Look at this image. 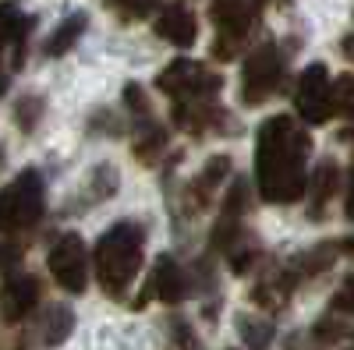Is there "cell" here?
<instances>
[{"mask_svg": "<svg viewBox=\"0 0 354 350\" xmlns=\"http://www.w3.org/2000/svg\"><path fill=\"white\" fill-rule=\"evenodd\" d=\"M312 149V138L294 124V117H270L259 128L255 145V181L259 195L273 206H290L308 188L305 159Z\"/></svg>", "mask_w": 354, "mask_h": 350, "instance_id": "1", "label": "cell"}, {"mask_svg": "<svg viewBox=\"0 0 354 350\" xmlns=\"http://www.w3.org/2000/svg\"><path fill=\"white\" fill-rule=\"evenodd\" d=\"M142 248H145V233L131 220L113 223L100 237V244H96V280L110 298H121L131 286V280L138 276Z\"/></svg>", "mask_w": 354, "mask_h": 350, "instance_id": "2", "label": "cell"}, {"mask_svg": "<svg viewBox=\"0 0 354 350\" xmlns=\"http://www.w3.org/2000/svg\"><path fill=\"white\" fill-rule=\"evenodd\" d=\"M43 216V177L39 170H21L18 177L0 188V233H18L36 226Z\"/></svg>", "mask_w": 354, "mask_h": 350, "instance_id": "3", "label": "cell"}, {"mask_svg": "<svg viewBox=\"0 0 354 350\" xmlns=\"http://www.w3.org/2000/svg\"><path fill=\"white\" fill-rule=\"evenodd\" d=\"M283 81V61H280V50L273 43H262L259 50H252L245 57V68H241V103L259 106L266 103Z\"/></svg>", "mask_w": 354, "mask_h": 350, "instance_id": "4", "label": "cell"}, {"mask_svg": "<svg viewBox=\"0 0 354 350\" xmlns=\"http://www.w3.org/2000/svg\"><path fill=\"white\" fill-rule=\"evenodd\" d=\"M160 89L174 99V103H202V99H213L220 93V75H213L205 64L198 61H174L160 78Z\"/></svg>", "mask_w": 354, "mask_h": 350, "instance_id": "5", "label": "cell"}, {"mask_svg": "<svg viewBox=\"0 0 354 350\" xmlns=\"http://www.w3.org/2000/svg\"><path fill=\"white\" fill-rule=\"evenodd\" d=\"M50 273L68 294H82L85 290V283H88V255H85V241L78 237V233H64V237L50 248Z\"/></svg>", "mask_w": 354, "mask_h": 350, "instance_id": "6", "label": "cell"}, {"mask_svg": "<svg viewBox=\"0 0 354 350\" xmlns=\"http://www.w3.org/2000/svg\"><path fill=\"white\" fill-rule=\"evenodd\" d=\"M294 103H298L301 121L308 124H326L333 103H330V71L322 64H312L301 71L298 78V93H294Z\"/></svg>", "mask_w": 354, "mask_h": 350, "instance_id": "7", "label": "cell"}, {"mask_svg": "<svg viewBox=\"0 0 354 350\" xmlns=\"http://www.w3.org/2000/svg\"><path fill=\"white\" fill-rule=\"evenodd\" d=\"M39 304V280L36 276H8L0 286V311H4L8 322H21L25 315H32Z\"/></svg>", "mask_w": 354, "mask_h": 350, "instance_id": "8", "label": "cell"}, {"mask_svg": "<svg viewBox=\"0 0 354 350\" xmlns=\"http://www.w3.org/2000/svg\"><path fill=\"white\" fill-rule=\"evenodd\" d=\"M145 286H149V290H145V298H160L167 304H177V301L188 294V276L181 273V266H177L170 255H160Z\"/></svg>", "mask_w": 354, "mask_h": 350, "instance_id": "9", "label": "cell"}, {"mask_svg": "<svg viewBox=\"0 0 354 350\" xmlns=\"http://www.w3.org/2000/svg\"><path fill=\"white\" fill-rule=\"evenodd\" d=\"M156 36H163L167 43H174V46H192L195 43V36H198V25H195V14L188 11V8H181V4H170V8H163L160 11V18H156Z\"/></svg>", "mask_w": 354, "mask_h": 350, "instance_id": "10", "label": "cell"}, {"mask_svg": "<svg viewBox=\"0 0 354 350\" xmlns=\"http://www.w3.org/2000/svg\"><path fill=\"white\" fill-rule=\"evenodd\" d=\"M28 28H32V18H25L15 4H0V57H4V50L11 46L15 50V68L21 64Z\"/></svg>", "mask_w": 354, "mask_h": 350, "instance_id": "11", "label": "cell"}, {"mask_svg": "<svg viewBox=\"0 0 354 350\" xmlns=\"http://www.w3.org/2000/svg\"><path fill=\"white\" fill-rule=\"evenodd\" d=\"M230 173V156H213L209 163H205L195 177H192V184H188V195H192V202H195V209H202V206H209V198H213V191H216V184Z\"/></svg>", "mask_w": 354, "mask_h": 350, "instance_id": "12", "label": "cell"}, {"mask_svg": "<svg viewBox=\"0 0 354 350\" xmlns=\"http://www.w3.org/2000/svg\"><path fill=\"white\" fill-rule=\"evenodd\" d=\"M290 290H294V276L273 273L270 280H259V283L252 286V301H255L259 308H266V311H277V308L287 304Z\"/></svg>", "mask_w": 354, "mask_h": 350, "instance_id": "13", "label": "cell"}, {"mask_svg": "<svg viewBox=\"0 0 354 350\" xmlns=\"http://www.w3.org/2000/svg\"><path fill=\"white\" fill-rule=\"evenodd\" d=\"M71 329H75V315H71V308H64V304H50V308L43 311V318H39V340H43V347L64 343Z\"/></svg>", "mask_w": 354, "mask_h": 350, "instance_id": "14", "label": "cell"}, {"mask_svg": "<svg viewBox=\"0 0 354 350\" xmlns=\"http://www.w3.org/2000/svg\"><path fill=\"white\" fill-rule=\"evenodd\" d=\"M85 25H88V18H85V11H75V14H68L61 25L53 28V36L46 39V46H43V53L46 57H64L75 43H78V36L85 32Z\"/></svg>", "mask_w": 354, "mask_h": 350, "instance_id": "15", "label": "cell"}, {"mask_svg": "<svg viewBox=\"0 0 354 350\" xmlns=\"http://www.w3.org/2000/svg\"><path fill=\"white\" fill-rule=\"evenodd\" d=\"M238 336H241V343L248 350H270L277 329H273V322L266 315H245L241 311L238 315Z\"/></svg>", "mask_w": 354, "mask_h": 350, "instance_id": "16", "label": "cell"}, {"mask_svg": "<svg viewBox=\"0 0 354 350\" xmlns=\"http://www.w3.org/2000/svg\"><path fill=\"white\" fill-rule=\"evenodd\" d=\"M337 181H340V170L333 159H322L312 173V216L322 213V206H326V198L337 191Z\"/></svg>", "mask_w": 354, "mask_h": 350, "instance_id": "17", "label": "cell"}, {"mask_svg": "<svg viewBox=\"0 0 354 350\" xmlns=\"http://www.w3.org/2000/svg\"><path fill=\"white\" fill-rule=\"evenodd\" d=\"M142 138H138V145H135V156L142 159V163H153L160 153H163V145H167V131L163 128H156V124H149V121H142Z\"/></svg>", "mask_w": 354, "mask_h": 350, "instance_id": "18", "label": "cell"}, {"mask_svg": "<svg viewBox=\"0 0 354 350\" xmlns=\"http://www.w3.org/2000/svg\"><path fill=\"white\" fill-rule=\"evenodd\" d=\"M330 103H333V113L351 117V121H354V78H351V75H340V78L333 81Z\"/></svg>", "mask_w": 354, "mask_h": 350, "instance_id": "19", "label": "cell"}, {"mask_svg": "<svg viewBox=\"0 0 354 350\" xmlns=\"http://www.w3.org/2000/svg\"><path fill=\"white\" fill-rule=\"evenodd\" d=\"M39 113H43V99L39 96H21L18 106H15V124L21 131H32L39 124Z\"/></svg>", "mask_w": 354, "mask_h": 350, "instance_id": "20", "label": "cell"}, {"mask_svg": "<svg viewBox=\"0 0 354 350\" xmlns=\"http://www.w3.org/2000/svg\"><path fill=\"white\" fill-rule=\"evenodd\" d=\"M333 255H337V248H330V244H319V248H312V251H305V255L298 258V269H301V273H319V269H330V266H333Z\"/></svg>", "mask_w": 354, "mask_h": 350, "instance_id": "21", "label": "cell"}, {"mask_svg": "<svg viewBox=\"0 0 354 350\" xmlns=\"http://www.w3.org/2000/svg\"><path fill=\"white\" fill-rule=\"evenodd\" d=\"M110 8L121 18H145L160 8V0H110Z\"/></svg>", "mask_w": 354, "mask_h": 350, "instance_id": "22", "label": "cell"}, {"mask_svg": "<svg viewBox=\"0 0 354 350\" xmlns=\"http://www.w3.org/2000/svg\"><path fill=\"white\" fill-rule=\"evenodd\" d=\"M117 191V170L106 163V166H96L93 170V195L96 198H106V195H113Z\"/></svg>", "mask_w": 354, "mask_h": 350, "instance_id": "23", "label": "cell"}, {"mask_svg": "<svg viewBox=\"0 0 354 350\" xmlns=\"http://www.w3.org/2000/svg\"><path fill=\"white\" fill-rule=\"evenodd\" d=\"M333 311H347V315H354V273L337 286V294H333Z\"/></svg>", "mask_w": 354, "mask_h": 350, "instance_id": "24", "label": "cell"}, {"mask_svg": "<svg viewBox=\"0 0 354 350\" xmlns=\"http://www.w3.org/2000/svg\"><path fill=\"white\" fill-rule=\"evenodd\" d=\"M124 103H128L131 113H138V121H145V117H149V99H145L142 85H128V89H124Z\"/></svg>", "mask_w": 354, "mask_h": 350, "instance_id": "25", "label": "cell"}, {"mask_svg": "<svg viewBox=\"0 0 354 350\" xmlns=\"http://www.w3.org/2000/svg\"><path fill=\"white\" fill-rule=\"evenodd\" d=\"M18 258H21V248H18V244H0V269L15 266Z\"/></svg>", "mask_w": 354, "mask_h": 350, "instance_id": "26", "label": "cell"}, {"mask_svg": "<svg viewBox=\"0 0 354 350\" xmlns=\"http://www.w3.org/2000/svg\"><path fill=\"white\" fill-rule=\"evenodd\" d=\"M347 220L354 223V177H351V191H347Z\"/></svg>", "mask_w": 354, "mask_h": 350, "instance_id": "27", "label": "cell"}, {"mask_svg": "<svg viewBox=\"0 0 354 350\" xmlns=\"http://www.w3.org/2000/svg\"><path fill=\"white\" fill-rule=\"evenodd\" d=\"M344 57H347V61H354V32L344 39Z\"/></svg>", "mask_w": 354, "mask_h": 350, "instance_id": "28", "label": "cell"}, {"mask_svg": "<svg viewBox=\"0 0 354 350\" xmlns=\"http://www.w3.org/2000/svg\"><path fill=\"white\" fill-rule=\"evenodd\" d=\"M4 89H8V78H4V75H0V96H4Z\"/></svg>", "mask_w": 354, "mask_h": 350, "instance_id": "29", "label": "cell"}]
</instances>
